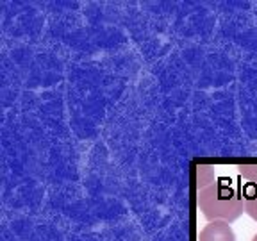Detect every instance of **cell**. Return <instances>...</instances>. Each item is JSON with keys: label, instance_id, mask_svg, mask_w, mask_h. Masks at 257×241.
<instances>
[{"label": "cell", "instance_id": "cell-4", "mask_svg": "<svg viewBox=\"0 0 257 241\" xmlns=\"http://www.w3.org/2000/svg\"><path fill=\"white\" fill-rule=\"evenodd\" d=\"M197 172H198V179H197L198 189H205V188H209L211 184H214V170H213V166L200 165L197 168Z\"/></svg>", "mask_w": 257, "mask_h": 241}, {"label": "cell", "instance_id": "cell-3", "mask_svg": "<svg viewBox=\"0 0 257 241\" xmlns=\"http://www.w3.org/2000/svg\"><path fill=\"white\" fill-rule=\"evenodd\" d=\"M243 200H245V213L257 221V186H248L243 191Z\"/></svg>", "mask_w": 257, "mask_h": 241}, {"label": "cell", "instance_id": "cell-1", "mask_svg": "<svg viewBox=\"0 0 257 241\" xmlns=\"http://www.w3.org/2000/svg\"><path fill=\"white\" fill-rule=\"evenodd\" d=\"M197 202L198 209L202 211V214L209 223L211 221L234 223L241 214L245 213L243 195L225 181L214 182L209 188L200 189Z\"/></svg>", "mask_w": 257, "mask_h": 241}, {"label": "cell", "instance_id": "cell-6", "mask_svg": "<svg viewBox=\"0 0 257 241\" xmlns=\"http://www.w3.org/2000/svg\"><path fill=\"white\" fill-rule=\"evenodd\" d=\"M252 241H257V232L253 234V237H252Z\"/></svg>", "mask_w": 257, "mask_h": 241}, {"label": "cell", "instance_id": "cell-5", "mask_svg": "<svg viewBox=\"0 0 257 241\" xmlns=\"http://www.w3.org/2000/svg\"><path fill=\"white\" fill-rule=\"evenodd\" d=\"M236 168L243 179L250 181L252 184H257V165H239Z\"/></svg>", "mask_w": 257, "mask_h": 241}, {"label": "cell", "instance_id": "cell-2", "mask_svg": "<svg viewBox=\"0 0 257 241\" xmlns=\"http://www.w3.org/2000/svg\"><path fill=\"white\" fill-rule=\"evenodd\" d=\"M198 241H236V234L227 221H211L200 230Z\"/></svg>", "mask_w": 257, "mask_h": 241}]
</instances>
